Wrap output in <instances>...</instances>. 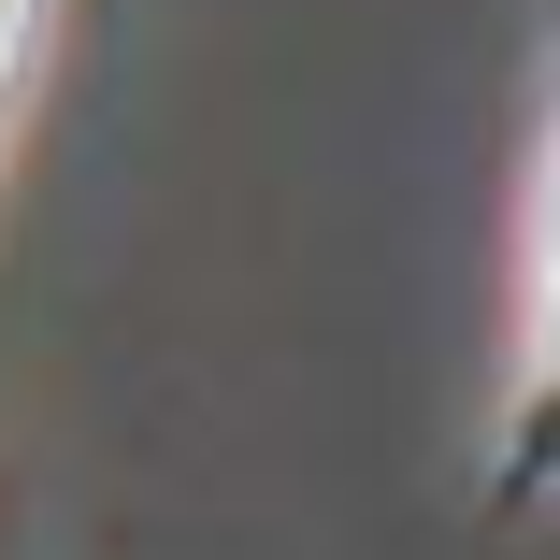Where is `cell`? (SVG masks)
I'll return each instance as SVG.
<instances>
[{"label": "cell", "mask_w": 560, "mask_h": 560, "mask_svg": "<svg viewBox=\"0 0 560 560\" xmlns=\"http://www.w3.org/2000/svg\"><path fill=\"white\" fill-rule=\"evenodd\" d=\"M30 30H44V0H0V101H15V72H30Z\"/></svg>", "instance_id": "cell-1"}]
</instances>
